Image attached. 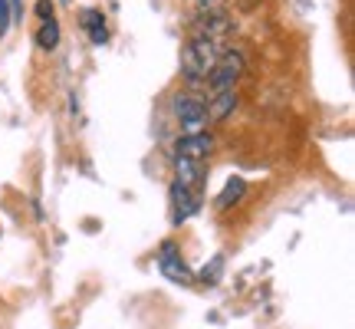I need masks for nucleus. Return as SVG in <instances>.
Returning a JSON list of instances; mask_svg holds the SVG:
<instances>
[{
  "label": "nucleus",
  "mask_w": 355,
  "mask_h": 329,
  "mask_svg": "<svg viewBox=\"0 0 355 329\" xmlns=\"http://www.w3.org/2000/svg\"><path fill=\"white\" fill-rule=\"evenodd\" d=\"M220 53H224V43L201 37V33H191L188 47L181 50V73H184V79L188 83H204Z\"/></svg>",
  "instance_id": "1"
},
{
  "label": "nucleus",
  "mask_w": 355,
  "mask_h": 329,
  "mask_svg": "<svg viewBox=\"0 0 355 329\" xmlns=\"http://www.w3.org/2000/svg\"><path fill=\"white\" fill-rule=\"evenodd\" d=\"M243 56L237 50H224L220 56H217V63L211 66V73H207V86H211V92H220V89H234L237 86V79L243 76Z\"/></svg>",
  "instance_id": "2"
},
{
  "label": "nucleus",
  "mask_w": 355,
  "mask_h": 329,
  "mask_svg": "<svg viewBox=\"0 0 355 329\" xmlns=\"http://www.w3.org/2000/svg\"><path fill=\"white\" fill-rule=\"evenodd\" d=\"M175 115H178V122H181V128H184V135L207 132V126H211L207 106L198 96H191V92H178L175 96Z\"/></svg>",
  "instance_id": "3"
},
{
  "label": "nucleus",
  "mask_w": 355,
  "mask_h": 329,
  "mask_svg": "<svg viewBox=\"0 0 355 329\" xmlns=\"http://www.w3.org/2000/svg\"><path fill=\"white\" fill-rule=\"evenodd\" d=\"M158 270L165 273L171 283H181V287H188V283H194V273H191V267L184 264V257H181V251H178L175 241H165L162 247H158Z\"/></svg>",
  "instance_id": "4"
},
{
  "label": "nucleus",
  "mask_w": 355,
  "mask_h": 329,
  "mask_svg": "<svg viewBox=\"0 0 355 329\" xmlns=\"http://www.w3.org/2000/svg\"><path fill=\"white\" fill-rule=\"evenodd\" d=\"M171 221L175 224H184L188 217H194L198 211H201V194L198 191H191V188H184V185H171Z\"/></svg>",
  "instance_id": "5"
},
{
  "label": "nucleus",
  "mask_w": 355,
  "mask_h": 329,
  "mask_svg": "<svg viewBox=\"0 0 355 329\" xmlns=\"http://www.w3.org/2000/svg\"><path fill=\"white\" fill-rule=\"evenodd\" d=\"M211 152H214V139H211V132L181 135L178 145H175V155H181V158H194V162H204Z\"/></svg>",
  "instance_id": "6"
},
{
  "label": "nucleus",
  "mask_w": 355,
  "mask_h": 329,
  "mask_svg": "<svg viewBox=\"0 0 355 329\" xmlns=\"http://www.w3.org/2000/svg\"><path fill=\"white\" fill-rule=\"evenodd\" d=\"M175 175H178V185H184L191 191H201L204 185V162H194V158H181L175 155Z\"/></svg>",
  "instance_id": "7"
},
{
  "label": "nucleus",
  "mask_w": 355,
  "mask_h": 329,
  "mask_svg": "<svg viewBox=\"0 0 355 329\" xmlns=\"http://www.w3.org/2000/svg\"><path fill=\"white\" fill-rule=\"evenodd\" d=\"M234 109H237V89L211 92V99H207V119H211V122H224Z\"/></svg>",
  "instance_id": "8"
},
{
  "label": "nucleus",
  "mask_w": 355,
  "mask_h": 329,
  "mask_svg": "<svg viewBox=\"0 0 355 329\" xmlns=\"http://www.w3.org/2000/svg\"><path fill=\"white\" fill-rule=\"evenodd\" d=\"M83 30L89 33V40H92L96 47H102V43L109 40V30H105V17H102V10H83Z\"/></svg>",
  "instance_id": "9"
},
{
  "label": "nucleus",
  "mask_w": 355,
  "mask_h": 329,
  "mask_svg": "<svg viewBox=\"0 0 355 329\" xmlns=\"http://www.w3.org/2000/svg\"><path fill=\"white\" fill-rule=\"evenodd\" d=\"M243 191H247V181H243L241 175H234L227 178V185H224V191L217 194V208L220 211H227V208H234V204L243 198Z\"/></svg>",
  "instance_id": "10"
},
{
  "label": "nucleus",
  "mask_w": 355,
  "mask_h": 329,
  "mask_svg": "<svg viewBox=\"0 0 355 329\" xmlns=\"http://www.w3.org/2000/svg\"><path fill=\"white\" fill-rule=\"evenodd\" d=\"M37 47L40 50H56V47H60V24H56V20H43V26H40L37 30Z\"/></svg>",
  "instance_id": "11"
},
{
  "label": "nucleus",
  "mask_w": 355,
  "mask_h": 329,
  "mask_svg": "<svg viewBox=\"0 0 355 329\" xmlns=\"http://www.w3.org/2000/svg\"><path fill=\"white\" fill-rule=\"evenodd\" d=\"M13 17H10V3L7 0H0V40L7 37V30H10Z\"/></svg>",
  "instance_id": "12"
},
{
  "label": "nucleus",
  "mask_w": 355,
  "mask_h": 329,
  "mask_svg": "<svg viewBox=\"0 0 355 329\" xmlns=\"http://www.w3.org/2000/svg\"><path fill=\"white\" fill-rule=\"evenodd\" d=\"M37 13H40V20H50L53 17V0H37Z\"/></svg>",
  "instance_id": "13"
},
{
  "label": "nucleus",
  "mask_w": 355,
  "mask_h": 329,
  "mask_svg": "<svg viewBox=\"0 0 355 329\" xmlns=\"http://www.w3.org/2000/svg\"><path fill=\"white\" fill-rule=\"evenodd\" d=\"M198 3H201V7H207V10H217V7H224L227 0H198Z\"/></svg>",
  "instance_id": "14"
}]
</instances>
